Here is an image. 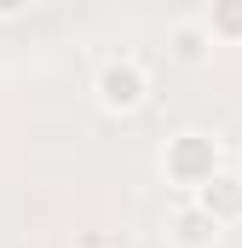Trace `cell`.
I'll return each mask as SVG.
<instances>
[{"instance_id": "cell-2", "label": "cell", "mask_w": 242, "mask_h": 248, "mask_svg": "<svg viewBox=\"0 0 242 248\" xmlns=\"http://www.w3.org/2000/svg\"><path fill=\"white\" fill-rule=\"evenodd\" d=\"M92 104L104 116H138L150 104V63L138 52H104L92 69Z\"/></svg>"}, {"instance_id": "cell-7", "label": "cell", "mask_w": 242, "mask_h": 248, "mask_svg": "<svg viewBox=\"0 0 242 248\" xmlns=\"http://www.w3.org/2000/svg\"><path fill=\"white\" fill-rule=\"evenodd\" d=\"M17 17H29V6L23 0H0V23H17Z\"/></svg>"}, {"instance_id": "cell-3", "label": "cell", "mask_w": 242, "mask_h": 248, "mask_svg": "<svg viewBox=\"0 0 242 248\" xmlns=\"http://www.w3.org/2000/svg\"><path fill=\"white\" fill-rule=\"evenodd\" d=\"M190 202H196V208H202V214H208V219H213L219 231H231V225H242V173H237V168L213 173V179H208V185L196 190Z\"/></svg>"}, {"instance_id": "cell-6", "label": "cell", "mask_w": 242, "mask_h": 248, "mask_svg": "<svg viewBox=\"0 0 242 248\" xmlns=\"http://www.w3.org/2000/svg\"><path fill=\"white\" fill-rule=\"evenodd\" d=\"M196 17H202V29H208L213 46H242V0H213Z\"/></svg>"}, {"instance_id": "cell-8", "label": "cell", "mask_w": 242, "mask_h": 248, "mask_svg": "<svg viewBox=\"0 0 242 248\" xmlns=\"http://www.w3.org/2000/svg\"><path fill=\"white\" fill-rule=\"evenodd\" d=\"M237 173H242V168H237Z\"/></svg>"}, {"instance_id": "cell-5", "label": "cell", "mask_w": 242, "mask_h": 248, "mask_svg": "<svg viewBox=\"0 0 242 248\" xmlns=\"http://www.w3.org/2000/svg\"><path fill=\"white\" fill-rule=\"evenodd\" d=\"M219 237H225V231H219V225H213L190 196L173 202V214H167V243H173V248H213Z\"/></svg>"}, {"instance_id": "cell-1", "label": "cell", "mask_w": 242, "mask_h": 248, "mask_svg": "<svg viewBox=\"0 0 242 248\" xmlns=\"http://www.w3.org/2000/svg\"><path fill=\"white\" fill-rule=\"evenodd\" d=\"M213 173H225V144H219V133H208V127H179V133L162 144V179L179 190V196H196Z\"/></svg>"}, {"instance_id": "cell-4", "label": "cell", "mask_w": 242, "mask_h": 248, "mask_svg": "<svg viewBox=\"0 0 242 248\" xmlns=\"http://www.w3.org/2000/svg\"><path fill=\"white\" fill-rule=\"evenodd\" d=\"M167 58L179 63V69H202V63L213 58V41H208V29H202L196 12H184V17L167 23Z\"/></svg>"}]
</instances>
